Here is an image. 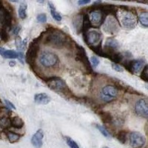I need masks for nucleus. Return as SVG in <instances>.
<instances>
[{
    "mask_svg": "<svg viewBox=\"0 0 148 148\" xmlns=\"http://www.w3.org/2000/svg\"><path fill=\"white\" fill-rule=\"evenodd\" d=\"M47 34L45 39V44L51 45L56 48H62L67 42L65 34L58 29L47 30Z\"/></svg>",
    "mask_w": 148,
    "mask_h": 148,
    "instance_id": "nucleus-1",
    "label": "nucleus"
},
{
    "mask_svg": "<svg viewBox=\"0 0 148 148\" xmlns=\"http://www.w3.org/2000/svg\"><path fill=\"white\" fill-rule=\"evenodd\" d=\"M49 88L52 90L61 93H67L69 92V88L66 83L59 77H51L47 79L46 81Z\"/></svg>",
    "mask_w": 148,
    "mask_h": 148,
    "instance_id": "nucleus-2",
    "label": "nucleus"
},
{
    "mask_svg": "<svg viewBox=\"0 0 148 148\" xmlns=\"http://www.w3.org/2000/svg\"><path fill=\"white\" fill-rule=\"evenodd\" d=\"M119 20L123 27L127 29H133L137 25V18L132 12L124 11L119 15Z\"/></svg>",
    "mask_w": 148,
    "mask_h": 148,
    "instance_id": "nucleus-3",
    "label": "nucleus"
},
{
    "mask_svg": "<svg viewBox=\"0 0 148 148\" xmlns=\"http://www.w3.org/2000/svg\"><path fill=\"white\" fill-rule=\"evenodd\" d=\"M118 96L117 88L113 85H106L102 88L100 92V98L105 102H110L116 99Z\"/></svg>",
    "mask_w": 148,
    "mask_h": 148,
    "instance_id": "nucleus-4",
    "label": "nucleus"
},
{
    "mask_svg": "<svg viewBox=\"0 0 148 148\" xmlns=\"http://www.w3.org/2000/svg\"><path fill=\"white\" fill-rule=\"evenodd\" d=\"M59 61V58L55 53L45 51L41 53L39 56V62L45 67H51L56 65Z\"/></svg>",
    "mask_w": 148,
    "mask_h": 148,
    "instance_id": "nucleus-5",
    "label": "nucleus"
},
{
    "mask_svg": "<svg viewBox=\"0 0 148 148\" xmlns=\"http://www.w3.org/2000/svg\"><path fill=\"white\" fill-rule=\"evenodd\" d=\"M39 51V45L38 42L34 40L31 42V44L29 46V48L26 53V61L30 66L35 65L36 59L38 53Z\"/></svg>",
    "mask_w": 148,
    "mask_h": 148,
    "instance_id": "nucleus-6",
    "label": "nucleus"
},
{
    "mask_svg": "<svg viewBox=\"0 0 148 148\" xmlns=\"http://www.w3.org/2000/svg\"><path fill=\"white\" fill-rule=\"evenodd\" d=\"M76 50H77V52H76V60L80 62L82 64H83L84 68L88 72L91 73L92 72V67L90 65V63L89 62V59H88V56H87V54H86V51L84 48H83L82 46L76 45Z\"/></svg>",
    "mask_w": 148,
    "mask_h": 148,
    "instance_id": "nucleus-7",
    "label": "nucleus"
},
{
    "mask_svg": "<svg viewBox=\"0 0 148 148\" xmlns=\"http://www.w3.org/2000/svg\"><path fill=\"white\" fill-rule=\"evenodd\" d=\"M145 136L138 132H132L130 135V144L133 148H141L145 144Z\"/></svg>",
    "mask_w": 148,
    "mask_h": 148,
    "instance_id": "nucleus-8",
    "label": "nucleus"
},
{
    "mask_svg": "<svg viewBox=\"0 0 148 148\" xmlns=\"http://www.w3.org/2000/svg\"><path fill=\"white\" fill-rule=\"evenodd\" d=\"M124 65L130 72L138 73L143 68V66L145 65V61L142 59L130 60L124 63Z\"/></svg>",
    "mask_w": 148,
    "mask_h": 148,
    "instance_id": "nucleus-9",
    "label": "nucleus"
},
{
    "mask_svg": "<svg viewBox=\"0 0 148 148\" xmlns=\"http://www.w3.org/2000/svg\"><path fill=\"white\" fill-rule=\"evenodd\" d=\"M103 29L108 34H116L119 30V22L114 17H109L104 23Z\"/></svg>",
    "mask_w": 148,
    "mask_h": 148,
    "instance_id": "nucleus-10",
    "label": "nucleus"
},
{
    "mask_svg": "<svg viewBox=\"0 0 148 148\" xmlns=\"http://www.w3.org/2000/svg\"><path fill=\"white\" fill-rule=\"evenodd\" d=\"M135 111L137 115L147 118L148 116V104L146 99H140L135 105Z\"/></svg>",
    "mask_w": 148,
    "mask_h": 148,
    "instance_id": "nucleus-11",
    "label": "nucleus"
},
{
    "mask_svg": "<svg viewBox=\"0 0 148 148\" xmlns=\"http://www.w3.org/2000/svg\"><path fill=\"white\" fill-rule=\"evenodd\" d=\"M83 36H84V39L86 43L88 45L91 46L92 45H94L98 42H99L101 38V34L96 30H92V31L83 34Z\"/></svg>",
    "mask_w": 148,
    "mask_h": 148,
    "instance_id": "nucleus-12",
    "label": "nucleus"
},
{
    "mask_svg": "<svg viewBox=\"0 0 148 148\" xmlns=\"http://www.w3.org/2000/svg\"><path fill=\"white\" fill-rule=\"evenodd\" d=\"M103 20H104V16L100 10H96L90 12V21L91 25L92 24L95 26H99L102 23Z\"/></svg>",
    "mask_w": 148,
    "mask_h": 148,
    "instance_id": "nucleus-13",
    "label": "nucleus"
},
{
    "mask_svg": "<svg viewBox=\"0 0 148 148\" xmlns=\"http://www.w3.org/2000/svg\"><path fill=\"white\" fill-rule=\"evenodd\" d=\"M44 137V133L42 130H38L31 138V144L36 148H41L42 146V140Z\"/></svg>",
    "mask_w": 148,
    "mask_h": 148,
    "instance_id": "nucleus-14",
    "label": "nucleus"
},
{
    "mask_svg": "<svg viewBox=\"0 0 148 148\" xmlns=\"http://www.w3.org/2000/svg\"><path fill=\"white\" fill-rule=\"evenodd\" d=\"M34 101L39 104H47L51 101V97L45 92L36 93L34 96Z\"/></svg>",
    "mask_w": 148,
    "mask_h": 148,
    "instance_id": "nucleus-15",
    "label": "nucleus"
},
{
    "mask_svg": "<svg viewBox=\"0 0 148 148\" xmlns=\"http://www.w3.org/2000/svg\"><path fill=\"white\" fill-rule=\"evenodd\" d=\"M91 23L90 21L89 16L88 14H85V15L83 16L82 18V31L83 34L88 32V30H89L91 27Z\"/></svg>",
    "mask_w": 148,
    "mask_h": 148,
    "instance_id": "nucleus-16",
    "label": "nucleus"
},
{
    "mask_svg": "<svg viewBox=\"0 0 148 148\" xmlns=\"http://www.w3.org/2000/svg\"><path fill=\"white\" fill-rule=\"evenodd\" d=\"M100 117L103 122L106 125H111L113 123V116L109 112H101Z\"/></svg>",
    "mask_w": 148,
    "mask_h": 148,
    "instance_id": "nucleus-17",
    "label": "nucleus"
},
{
    "mask_svg": "<svg viewBox=\"0 0 148 148\" xmlns=\"http://www.w3.org/2000/svg\"><path fill=\"white\" fill-rule=\"evenodd\" d=\"M10 125L14 127L17 128V129H20V128H22L24 126V121H22V119L20 117L15 116L10 121Z\"/></svg>",
    "mask_w": 148,
    "mask_h": 148,
    "instance_id": "nucleus-18",
    "label": "nucleus"
},
{
    "mask_svg": "<svg viewBox=\"0 0 148 148\" xmlns=\"http://www.w3.org/2000/svg\"><path fill=\"white\" fill-rule=\"evenodd\" d=\"M48 5H49V8H50V10H51V15H52V16L53 17L54 19L56 21H58V22H59V21L62 20V16H61L57 11H56L55 7H54L53 4L51 3V2H49Z\"/></svg>",
    "mask_w": 148,
    "mask_h": 148,
    "instance_id": "nucleus-19",
    "label": "nucleus"
},
{
    "mask_svg": "<svg viewBox=\"0 0 148 148\" xmlns=\"http://www.w3.org/2000/svg\"><path fill=\"white\" fill-rule=\"evenodd\" d=\"M2 56L6 59H16V58H18V52H16L15 51H12V50H5L2 53Z\"/></svg>",
    "mask_w": 148,
    "mask_h": 148,
    "instance_id": "nucleus-20",
    "label": "nucleus"
},
{
    "mask_svg": "<svg viewBox=\"0 0 148 148\" xmlns=\"http://www.w3.org/2000/svg\"><path fill=\"white\" fill-rule=\"evenodd\" d=\"M27 4L23 2L20 5L18 8V16L22 19H24L27 17Z\"/></svg>",
    "mask_w": 148,
    "mask_h": 148,
    "instance_id": "nucleus-21",
    "label": "nucleus"
},
{
    "mask_svg": "<svg viewBox=\"0 0 148 148\" xmlns=\"http://www.w3.org/2000/svg\"><path fill=\"white\" fill-rule=\"evenodd\" d=\"M26 40H27V39H25V41H22L20 36H16V37L15 39V45L16 48L18 49V50H19V51L23 50L26 45Z\"/></svg>",
    "mask_w": 148,
    "mask_h": 148,
    "instance_id": "nucleus-22",
    "label": "nucleus"
},
{
    "mask_svg": "<svg viewBox=\"0 0 148 148\" xmlns=\"http://www.w3.org/2000/svg\"><path fill=\"white\" fill-rule=\"evenodd\" d=\"M109 59L111 61H113L115 64H117V63L121 62L123 59V56L121 53L114 52L113 54H111Z\"/></svg>",
    "mask_w": 148,
    "mask_h": 148,
    "instance_id": "nucleus-23",
    "label": "nucleus"
},
{
    "mask_svg": "<svg viewBox=\"0 0 148 148\" xmlns=\"http://www.w3.org/2000/svg\"><path fill=\"white\" fill-rule=\"evenodd\" d=\"M90 48L91 50H92L93 52L96 53L97 55L104 57V51H103V49L101 48V42H99L96 46H90Z\"/></svg>",
    "mask_w": 148,
    "mask_h": 148,
    "instance_id": "nucleus-24",
    "label": "nucleus"
},
{
    "mask_svg": "<svg viewBox=\"0 0 148 148\" xmlns=\"http://www.w3.org/2000/svg\"><path fill=\"white\" fill-rule=\"evenodd\" d=\"M82 25V16L80 15H77L73 18V25L76 27V30H81Z\"/></svg>",
    "mask_w": 148,
    "mask_h": 148,
    "instance_id": "nucleus-25",
    "label": "nucleus"
},
{
    "mask_svg": "<svg viewBox=\"0 0 148 148\" xmlns=\"http://www.w3.org/2000/svg\"><path fill=\"white\" fill-rule=\"evenodd\" d=\"M141 24L145 27L148 26V14L147 12H143L138 16Z\"/></svg>",
    "mask_w": 148,
    "mask_h": 148,
    "instance_id": "nucleus-26",
    "label": "nucleus"
},
{
    "mask_svg": "<svg viewBox=\"0 0 148 148\" xmlns=\"http://www.w3.org/2000/svg\"><path fill=\"white\" fill-rule=\"evenodd\" d=\"M95 126H96V127L99 130V131L104 137H106V138H110L111 137L110 133H109V131H108V130L104 127L101 126V125H98V124H95Z\"/></svg>",
    "mask_w": 148,
    "mask_h": 148,
    "instance_id": "nucleus-27",
    "label": "nucleus"
},
{
    "mask_svg": "<svg viewBox=\"0 0 148 148\" xmlns=\"http://www.w3.org/2000/svg\"><path fill=\"white\" fill-rule=\"evenodd\" d=\"M7 136L9 141L11 142V143H14V142L17 141L20 138V136L19 135L16 134L15 133H13V132H8L7 133Z\"/></svg>",
    "mask_w": 148,
    "mask_h": 148,
    "instance_id": "nucleus-28",
    "label": "nucleus"
},
{
    "mask_svg": "<svg viewBox=\"0 0 148 148\" xmlns=\"http://www.w3.org/2000/svg\"><path fill=\"white\" fill-rule=\"evenodd\" d=\"M116 138L121 144H125L127 138V132L125 130H121L116 135Z\"/></svg>",
    "mask_w": 148,
    "mask_h": 148,
    "instance_id": "nucleus-29",
    "label": "nucleus"
},
{
    "mask_svg": "<svg viewBox=\"0 0 148 148\" xmlns=\"http://www.w3.org/2000/svg\"><path fill=\"white\" fill-rule=\"evenodd\" d=\"M64 138H65L67 145H68L71 148H79V145H77V143H76V141H74V140H73L71 138L66 136L64 137Z\"/></svg>",
    "mask_w": 148,
    "mask_h": 148,
    "instance_id": "nucleus-30",
    "label": "nucleus"
},
{
    "mask_svg": "<svg viewBox=\"0 0 148 148\" xmlns=\"http://www.w3.org/2000/svg\"><path fill=\"white\" fill-rule=\"evenodd\" d=\"M141 78L143 79L145 82L148 81V74H147V65H145L144 69L142 70V73H141Z\"/></svg>",
    "mask_w": 148,
    "mask_h": 148,
    "instance_id": "nucleus-31",
    "label": "nucleus"
},
{
    "mask_svg": "<svg viewBox=\"0 0 148 148\" xmlns=\"http://www.w3.org/2000/svg\"><path fill=\"white\" fill-rule=\"evenodd\" d=\"M0 38L5 42H7L9 39V36L8 34V32L6 31V29H3L2 31L0 32Z\"/></svg>",
    "mask_w": 148,
    "mask_h": 148,
    "instance_id": "nucleus-32",
    "label": "nucleus"
},
{
    "mask_svg": "<svg viewBox=\"0 0 148 148\" xmlns=\"http://www.w3.org/2000/svg\"><path fill=\"white\" fill-rule=\"evenodd\" d=\"M37 21L40 23H45L47 21V16L45 14H40L37 16Z\"/></svg>",
    "mask_w": 148,
    "mask_h": 148,
    "instance_id": "nucleus-33",
    "label": "nucleus"
},
{
    "mask_svg": "<svg viewBox=\"0 0 148 148\" xmlns=\"http://www.w3.org/2000/svg\"><path fill=\"white\" fill-rule=\"evenodd\" d=\"M90 61L92 66H94L95 67H97L99 65V59L97 57H96V56H94L90 58Z\"/></svg>",
    "mask_w": 148,
    "mask_h": 148,
    "instance_id": "nucleus-34",
    "label": "nucleus"
},
{
    "mask_svg": "<svg viewBox=\"0 0 148 148\" xmlns=\"http://www.w3.org/2000/svg\"><path fill=\"white\" fill-rule=\"evenodd\" d=\"M112 67H113L115 71H118V72H122V71H124V69H123V67H121V66L119 65V64H115V63H113V64H112Z\"/></svg>",
    "mask_w": 148,
    "mask_h": 148,
    "instance_id": "nucleus-35",
    "label": "nucleus"
},
{
    "mask_svg": "<svg viewBox=\"0 0 148 148\" xmlns=\"http://www.w3.org/2000/svg\"><path fill=\"white\" fill-rule=\"evenodd\" d=\"M20 30H21L20 26H19V25L16 26V27L14 28V30H13V33H14V34H15V35L18 36V34L19 33Z\"/></svg>",
    "mask_w": 148,
    "mask_h": 148,
    "instance_id": "nucleus-36",
    "label": "nucleus"
},
{
    "mask_svg": "<svg viewBox=\"0 0 148 148\" xmlns=\"http://www.w3.org/2000/svg\"><path fill=\"white\" fill-rule=\"evenodd\" d=\"M5 104H7L8 107H9V108H12V109H14V110L16 109L15 106H14V104H12V103L10 102V101H9L8 100H5Z\"/></svg>",
    "mask_w": 148,
    "mask_h": 148,
    "instance_id": "nucleus-37",
    "label": "nucleus"
},
{
    "mask_svg": "<svg viewBox=\"0 0 148 148\" xmlns=\"http://www.w3.org/2000/svg\"><path fill=\"white\" fill-rule=\"evenodd\" d=\"M90 0H80V1L78 2V4H79V5H87V4L90 3Z\"/></svg>",
    "mask_w": 148,
    "mask_h": 148,
    "instance_id": "nucleus-38",
    "label": "nucleus"
},
{
    "mask_svg": "<svg viewBox=\"0 0 148 148\" xmlns=\"http://www.w3.org/2000/svg\"><path fill=\"white\" fill-rule=\"evenodd\" d=\"M9 64H10V67H14L16 65V62L14 61H10V62H9Z\"/></svg>",
    "mask_w": 148,
    "mask_h": 148,
    "instance_id": "nucleus-39",
    "label": "nucleus"
},
{
    "mask_svg": "<svg viewBox=\"0 0 148 148\" xmlns=\"http://www.w3.org/2000/svg\"><path fill=\"white\" fill-rule=\"evenodd\" d=\"M102 148H110V147H103Z\"/></svg>",
    "mask_w": 148,
    "mask_h": 148,
    "instance_id": "nucleus-40",
    "label": "nucleus"
},
{
    "mask_svg": "<svg viewBox=\"0 0 148 148\" xmlns=\"http://www.w3.org/2000/svg\"><path fill=\"white\" fill-rule=\"evenodd\" d=\"M0 130H1V127H0Z\"/></svg>",
    "mask_w": 148,
    "mask_h": 148,
    "instance_id": "nucleus-41",
    "label": "nucleus"
},
{
    "mask_svg": "<svg viewBox=\"0 0 148 148\" xmlns=\"http://www.w3.org/2000/svg\"><path fill=\"white\" fill-rule=\"evenodd\" d=\"M0 39H1V38H0Z\"/></svg>",
    "mask_w": 148,
    "mask_h": 148,
    "instance_id": "nucleus-42",
    "label": "nucleus"
}]
</instances>
